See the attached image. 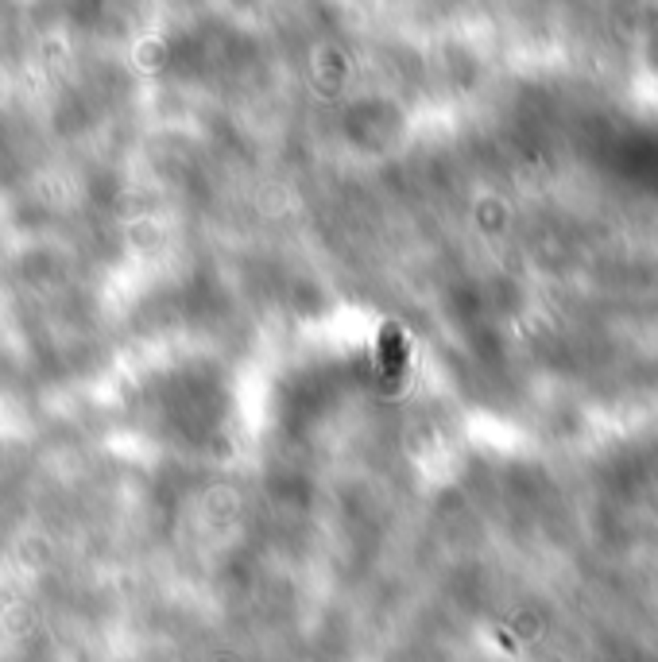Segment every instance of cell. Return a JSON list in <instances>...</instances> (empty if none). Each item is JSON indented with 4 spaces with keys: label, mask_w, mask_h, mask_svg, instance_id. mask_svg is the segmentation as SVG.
Instances as JSON below:
<instances>
[{
    "label": "cell",
    "mask_w": 658,
    "mask_h": 662,
    "mask_svg": "<svg viewBox=\"0 0 658 662\" xmlns=\"http://www.w3.org/2000/svg\"><path fill=\"white\" fill-rule=\"evenodd\" d=\"M383 357H388L391 372L403 368V345H399V333H395V329H388V337H383Z\"/></svg>",
    "instance_id": "cell-1"
}]
</instances>
